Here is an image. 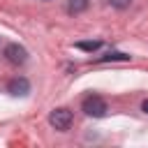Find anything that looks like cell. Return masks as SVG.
<instances>
[{
  "instance_id": "cell-1",
  "label": "cell",
  "mask_w": 148,
  "mask_h": 148,
  "mask_svg": "<svg viewBox=\"0 0 148 148\" xmlns=\"http://www.w3.org/2000/svg\"><path fill=\"white\" fill-rule=\"evenodd\" d=\"M81 109H83V113H86V116L102 118V116L106 113V102H104L102 97H97V95H90V97H86V99H83Z\"/></svg>"
},
{
  "instance_id": "cell-2",
  "label": "cell",
  "mask_w": 148,
  "mask_h": 148,
  "mask_svg": "<svg viewBox=\"0 0 148 148\" xmlns=\"http://www.w3.org/2000/svg\"><path fill=\"white\" fill-rule=\"evenodd\" d=\"M49 123L56 127V130H67L69 125H72V111H67V109H56V111H51V116H49Z\"/></svg>"
},
{
  "instance_id": "cell-3",
  "label": "cell",
  "mask_w": 148,
  "mask_h": 148,
  "mask_svg": "<svg viewBox=\"0 0 148 148\" xmlns=\"http://www.w3.org/2000/svg\"><path fill=\"white\" fill-rule=\"evenodd\" d=\"M5 56H7V60L14 62V65H23V62L28 60V51H25L23 46H18V44H9V46L5 49Z\"/></svg>"
},
{
  "instance_id": "cell-4",
  "label": "cell",
  "mask_w": 148,
  "mask_h": 148,
  "mask_svg": "<svg viewBox=\"0 0 148 148\" xmlns=\"http://www.w3.org/2000/svg\"><path fill=\"white\" fill-rule=\"evenodd\" d=\"M7 90H9L12 95H25V92L30 90V83H28V79H14V81H9Z\"/></svg>"
},
{
  "instance_id": "cell-5",
  "label": "cell",
  "mask_w": 148,
  "mask_h": 148,
  "mask_svg": "<svg viewBox=\"0 0 148 148\" xmlns=\"http://www.w3.org/2000/svg\"><path fill=\"white\" fill-rule=\"evenodd\" d=\"M76 46L83 51H95V49H99V42H79Z\"/></svg>"
},
{
  "instance_id": "cell-6",
  "label": "cell",
  "mask_w": 148,
  "mask_h": 148,
  "mask_svg": "<svg viewBox=\"0 0 148 148\" xmlns=\"http://www.w3.org/2000/svg\"><path fill=\"white\" fill-rule=\"evenodd\" d=\"M130 56H125V53H106V56H102L99 60H127Z\"/></svg>"
},
{
  "instance_id": "cell-7",
  "label": "cell",
  "mask_w": 148,
  "mask_h": 148,
  "mask_svg": "<svg viewBox=\"0 0 148 148\" xmlns=\"http://www.w3.org/2000/svg\"><path fill=\"white\" fill-rule=\"evenodd\" d=\"M86 7V0H69V12H81Z\"/></svg>"
},
{
  "instance_id": "cell-8",
  "label": "cell",
  "mask_w": 148,
  "mask_h": 148,
  "mask_svg": "<svg viewBox=\"0 0 148 148\" xmlns=\"http://www.w3.org/2000/svg\"><path fill=\"white\" fill-rule=\"evenodd\" d=\"M109 2H111L113 7H118V9H125V7H127L132 0H109Z\"/></svg>"
},
{
  "instance_id": "cell-9",
  "label": "cell",
  "mask_w": 148,
  "mask_h": 148,
  "mask_svg": "<svg viewBox=\"0 0 148 148\" xmlns=\"http://www.w3.org/2000/svg\"><path fill=\"white\" fill-rule=\"evenodd\" d=\"M141 109H143V111H146V113H148V99H146V102H143V104H141Z\"/></svg>"
}]
</instances>
